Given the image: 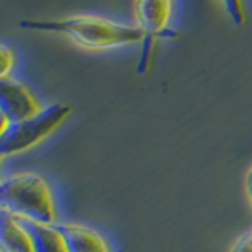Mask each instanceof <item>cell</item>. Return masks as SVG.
<instances>
[{
  "label": "cell",
  "mask_w": 252,
  "mask_h": 252,
  "mask_svg": "<svg viewBox=\"0 0 252 252\" xmlns=\"http://www.w3.org/2000/svg\"><path fill=\"white\" fill-rule=\"evenodd\" d=\"M71 114V107L62 102L43 107L36 115L8 125L0 134V155L10 156L26 152L44 140Z\"/></svg>",
  "instance_id": "obj_3"
},
{
  "label": "cell",
  "mask_w": 252,
  "mask_h": 252,
  "mask_svg": "<svg viewBox=\"0 0 252 252\" xmlns=\"http://www.w3.org/2000/svg\"><path fill=\"white\" fill-rule=\"evenodd\" d=\"M232 252H252V240L249 236H244L243 240L238 241Z\"/></svg>",
  "instance_id": "obj_11"
},
{
  "label": "cell",
  "mask_w": 252,
  "mask_h": 252,
  "mask_svg": "<svg viewBox=\"0 0 252 252\" xmlns=\"http://www.w3.org/2000/svg\"><path fill=\"white\" fill-rule=\"evenodd\" d=\"M19 26L27 30L59 32L65 33L77 44L93 49H106L126 44H136L145 39L139 26H126L98 16H74L59 21H21Z\"/></svg>",
  "instance_id": "obj_1"
},
{
  "label": "cell",
  "mask_w": 252,
  "mask_h": 252,
  "mask_svg": "<svg viewBox=\"0 0 252 252\" xmlns=\"http://www.w3.org/2000/svg\"><path fill=\"white\" fill-rule=\"evenodd\" d=\"M248 192H249V197L252 200V170L249 172V175H248Z\"/></svg>",
  "instance_id": "obj_12"
},
{
  "label": "cell",
  "mask_w": 252,
  "mask_h": 252,
  "mask_svg": "<svg viewBox=\"0 0 252 252\" xmlns=\"http://www.w3.org/2000/svg\"><path fill=\"white\" fill-rule=\"evenodd\" d=\"M2 210L14 218L57 224V208L49 183L38 173H16L2 180Z\"/></svg>",
  "instance_id": "obj_2"
},
{
  "label": "cell",
  "mask_w": 252,
  "mask_h": 252,
  "mask_svg": "<svg viewBox=\"0 0 252 252\" xmlns=\"http://www.w3.org/2000/svg\"><path fill=\"white\" fill-rule=\"evenodd\" d=\"M0 248L2 252H35L30 236L19 220L3 210L0 215Z\"/></svg>",
  "instance_id": "obj_8"
},
{
  "label": "cell",
  "mask_w": 252,
  "mask_h": 252,
  "mask_svg": "<svg viewBox=\"0 0 252 252\" xmlns=\"http://www.w3.org/2000/svg\"><path fill=\"white\" fill-rule=\"evenodd\" d=\"M65 240L68 252H112L102 236L81 224H55Z\"/></svg>",
  "instance_id": "obj_6"
},
{
  "label": "cell",
  "mask_w": 252,
  "mask_h": 252,
  "mask_svg": "<svg viewBox=\"0 0 252 252\" xmlns=\"http://www.w3.org/2000/svg\"><path fill=\"white\" fill-rule=\"evenodd\" d=\"M172 2L167 0H144L136 3V14L139 21V27L144 30L145 36H159L165 35L169 27Z\"/></svg>",
  "instance_id": "obj_5"
},
{
  "label": "cell",
  "mask_w": 252,
  "mask_h": 252,
  "mask_svg": "<svg viewBox=\"0 0 252 252\" xmlns=\"http://www.w3.org/2000/svg\"><path fill=\"white\" fill-rule=\"evenodd\" d=\"M13 66H14V52L8 46L2 44L0 46V74H2V79L8 77Z\"/></svg>",
  "instance_id": "obj_9"
},
{
  "label": "cell",
  "mask_w": 252,
  "mask_h": 252,
  "mask_svg": "<svg viewBox=\"0 0 252 252\" xmlns=\"http://www.w3.org/2000/svg\"><path fill=\"white\" fill-rule=\"evenodd\" d=\"M16 219L19 220L24 230L29 233L35 252H68L65 240H63L62 233L57 230L55 224L49 225L29 219H21V218Z\"/></svg>",
  "instance_id": "obj_7"
},
{
  "label": "cell",
  "mask_w": 252,
  "mask_h": 252,
  "mask_svg": "<svg viewBox=\"0 0 252 252\" xmlns=\"http://www.w3.org/2000/svg\"><path fill=\"white\" fill-rule=\"evenodd\" d=\"M115 252H122V251H115Z\"/></svg>",
  "instance_id": "obj_14"
},
{
  "label": "cell",
  "mask_w": 252,
  "mask_h": 252,
  "mask_svg": "<svg viewBox=\"0 0 252 252\" xmlns=\"http://www.w3.org/2000/svg\"><path fill=\"white\" fill-rule=\"evenodd\" d=\"M0 110H2V131L8 125L18 123L36 115L41 106L27 85L13 77L0 81Z\"/></svg>",
  "instance_id": "obj_4"
},
{
  "label": "cell",
  "mask_w": 252,
  "mask_h": 252,
  "mask_svg": "<svg viewBox=\"0 0 252 252\" xmlns=\"http://www.w3.org/2000/svg\"><path fill=\"white\" fill-rule=\"evenodd\" d=\"M248 236H249V238H251V240H252V232H251V233H249V235H248Z\"/></svg>",
  "instance_id": "obj_13"
},
{
  "label": "cell",
  "mask_w": 252,
  "mask_h": 252,
  "mask_svg": "<svg viewBox=\"0 0 252 252\" xmlns=\"http://www.w3.org/2000/svg\"><path fill=\"white\" fill-rule=\"evenodd\" d=\"M227 10L230 11V16L233 18V21L236 24H241L243 19H244V11H243V5L238 3V2H227L225 3Z\"/></svg>",
  "instance_id": "obj_10"
}]
</instances>
